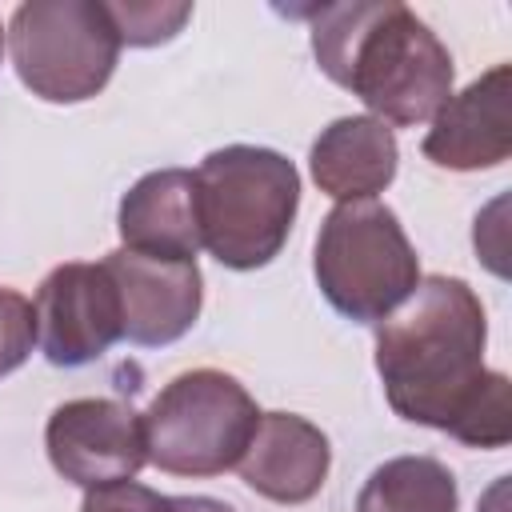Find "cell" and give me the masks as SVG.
Instances as JSON below:
<instances>
[{"instance_id":"cell-12","label":"cell","mask_w":512,"mask_h":512,"mask_svg":"<svg viewBox=\"0 0 512 512\" xmlns=\"http://www.w3.org/2000/svg\"><path fill=\"white\" fill-rule=\"evenodd\" d=\"M400 148L388 124L376 116H340L312 140L308 172L316 188L340 204L376 200L396 180Z\"/></svg>"},{"instance_id":"cell-14","label":"cell","mask_w":512,"mask_h":512,"mask_svg":"<svg viewBox=\"0 0 512 512\" xmlns=\"http://www.w3.org/2000/svg\"><path fill=\"white\" fill-rule=\"evenodd\" d=\"M460 488L436 456H392L376 464L356 496V512H456Z\"/></svg>"},{"instance_id":"cell-1","label":"cell","mask_w":512,"mask_h":512,"mask_svg":"<svg viewBox=\"0 0 512 512\" xmlns=\"http://www.w3.org/2000/svg\"><path fill=\"white\" fill-rule=\"evenodd\" d=\"M488 316L460 276H420L412 296L376 324V372L392 412L448 432L468 448L512 440L508 376L484 368Z\"/></svg>"},{"instance_id":"cell-11","label":"cell","mask_w":512,"mask_h":512,"mask_svg":"<svg viewBox=\"0 0 512 512\" xmlns=\"http://www.w3.org/2000/svg\"><path fill=\"white\" fill-rule=\"evenodd\" d=\"M332 468L328 436L296 412H260L256 432L236 464L240 480L272 504H308Z\"/></svg>"},{"instance_id":"cell-16","label":"cell","mask_w":512,"mask_h":512,"mask_svg":"<svg viewBox=\"0 0 512 512\" xmlns=\"http://www.w3.org/2000/svg\"><path fill=\"white\" fill-rule=\"evenodd\" d=\"M36 344V312L32 300L20 296L16 288L0 284V376L16 372Z\"/></svg>"},{"instance_id":"cell-13","label":"cell","mask_w":512,"mask_h":512,"mask_svg":"<svg viewBox=\"0 0 512 512\" xmlns=\"http://www.w3.org/2000/svg\"><path fill=\"white\" fill-rule=\"evenodd\" d=\"M120 248L196 260L200 244V216H196V180L188 168H156L140 176L116 212Z\"/></svg>"},{"instance_id":"cell-18","label":"cell","mask_w":512,"mask_h":512,"mask_svg":"<svg viewBox=\"0 0 512 512\" xmlns=\"http://www.w3.org/2000/svg\"><path fill=\"white\" fill-rule=\"evenodd\" d=\"M168 512H236V508L216 496H168Z\"/></svg>"},{"instance_id":"cell-15","label":"cell","mask_w":512,"mask_h":512,"mask_svg":"<svg viewBox=\"0 0 512 512\" xmlns=\"http://www.w3.org/2000/svg\"><path fill=\"white\" fill-rule=\"evenodd\" d=\"M108 16L116 24V36L120 44L128 48H152V44H164L172 40L188 16H192V4H160V0H120V4H108Z\"/></svg>"},{"instance_id":"cell-8","label":"cell","mask_w":512,"mask_h":512,"mask_svg":"<svg viewBox=\"0 0 512 512\" xmlns=\"http://www.w3.org/2000/svg\"><path fill=\"white\" fill-rule=\"evenodd\" d=\"M44 448L52 468L84 492L136 480V472L148 464L140 412L112 396H80L56 404L44 428Z\"/></svg>"},{"instance_id":"cell-10","label":"cell","mask_w":512,"mask_h":512,"mask_svg":"<svg viewBox=\"0 0 512 512\" xmlns=\"http://www.w3.org/2000/svg\"><path fill=\"white\" fill-rule=\"evenodd\" d=\"M512 68L492 64L468 88L452 92L444 108L432 116L424 136V156L452 172H480L496 168L512 152Z\"/></svg>"},{"instance_id":"cell-5","label":"cell","mask_w":512,"mask_h":512,"mask_svg":"<svg viewBox=\"0 0 512 512\" xmlns=\"http://www.w3.org/2000/svg\"><path fill=\"white\" fill-rule=\"evenodd\" d=\"M144 452L168 476H220L240 464L260 408L248 388L220 368H192L172 376L140 412Z\"/></svg>"},{"instance_id":"cell-3","label":"cell","mask_w":512,"mask_h":512,"mask_svg":"<svg viewBox=\"0 0 512 512\" xmlns=\"http://www.w3.org/2000/svg\"><path fill=\"white\" fill-rule=\"evenodd\" d=\"M192 180L200 244L224 268L252 272L280 256L300 212V172L284 152L224 144L200 160Z\"/></svg>"},{"instance_id":"cell-6","label":"cell","mask_w":512,"mask_h":512,"mask_svg":"<svg viewBox=\"0 0 512 512\" xmlns=\"http://www.w3.org/2000/svg\"><path fill=\"white\" fill-rule=\"evenodd\" d=\"M120 48L100 0H24L8 20L12 68L48 104L92 100L112 80Z\"/></svg>"},{"instance_id":"cell-17","label":"cell","mask_w":512,"mask_h":512,"mask_svg":"<svg viewBox=\"0 0 512 512\" xmlns=\"http://www.w3.org/2000/svg\"><path fill=\"white\" fill-rule=\"evenodd\" d=\"M80 512H168V496L136 480H116L88 488Z\"/></svg>"},{"instance_id":"cell-2","label":"cell","mask_w":512,"mask_h":512,"mask_svg":"<svg viewBox=\"0 0 512 512\" xmlns=\"http://www.w3.org/2000/svg\"><path fill=\"white\" fill-rule=\"evenodd\" d=\"M320 72L364 100L380 124L416 128L452 96V56L440 36L396 0L308 8Z\"/></svg>"},{"instance_id":"cell-4","label":"cell","mask_w":512,"mask_h":512,"mask_svg":"<svg viewBox=\"0 0 512 512\" xmlns=\"http://www.w3.org/2000/svg\"><path fill=\"white\" fill-rule=\"evenodd\" d=\"M312 276L340 316L352 324H380L420 284V256L388 204L352 200L324 216Z\"/></svg>"},{"instance_id":"cell-9","label":"cell","mask_w":512,"mask_h":512,"mask_svg":"<svg viewBox=\"0 0 512 512\" xmlns=\"http://www.w3.org/2000/svg\"><path fill=\"white\" fill-rule=\"evenodd\" d=\"M104 268L120 296V320L128 344L164 348L176 344L196 324L204 304V276L196 260L112 248L104 256Z\"/></svg>"},{"instance_id":"cell-7","label":"cell","mask_w":512,"mask_h":512,"mask_svg":"<svg viewBox=\"0 0 512 512\" xmlns=\"http://www.w3.org/2000/svg\"><path fill=\"white\" fill-rule=\"evenodd\" d=\"M36 312V344L48 364L80 368L100 360L116 340H124L120 296L116 284L100 264L68 260L56 264L32 300Z\"/></svg>"},{"instance_id":"cell-19","label":"cell","mask_w":512,"mask_h":512,"mask_svg":"<svg viewBox=\"0 0 512 512\" xmlns=\"http://www.w3.org/2000/svg\"><path fill=\"white\" fill-rule=\"evenodd\" d=\"M0 56H4V28H0Z\"/></svg>"}]
</instances>
